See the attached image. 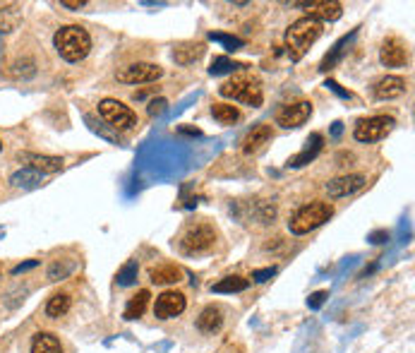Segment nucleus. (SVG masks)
Segmentation results:
<instances>
[{
  "label": "nucleus",
  "mask_w": 415,
  "mask_h": 353,
  "mask_svg": "<svg viewBox=\"0 0 415 353\" xmlns=\"http://www.w3.org/2000/svg\"><path fill=\"white\" fill-rule=\"evenodd\" d=\"M56 51L61 53L63 61L68 63H80L89 56L91 51V36L89 31L80 27V24H68V27H61L53 36Z\"/></svg>",
  "instance_id": "obj_1"
},
{
  "label": "nucleus",
  "mask_w": 415,
  "mask_h": 353,
  "mask_svg": "<svg viewBox=\"0 0 415 353\" xmlns=\"http://www.w3.org/2000/svg\"><path fill=\"white\" fill-rule=\"evenodd\" d=\"M319 36H322V24L317 22V19H312V17L295 19L286 31V48H288L291 61H295V63L302 61V56L307 53L309 46L317 41Z\"/></svg>",
  "instance_id": "obj_2"
},
{
  "label": "nucleus",
  "mask_w": 415,
  "mask_h": 353,
  "mask_svg": "<svg viewBox=\"0 0 415 353\" xmlns=\"http://www.w3.org/2000/svg\"><path fill=\"white\" fill-rule=\"evenodd\" d=\"M332 217H334L332 205H327V202H309V205H302L293 214L291 221H288V228L295 235H305L309 231H314V228L324 226Z\"/></svg>",
  "instance_id": "obj_3"
},
{
  "label": "nucleus",
  "mask_w": 415,
  "mask_h": 353,
  "mask_svg": "<svg viewBox=\"0 0 415 353\" xmlns=\"http://www.w3.org/2000/svg\"><path fill=\"white\" fill-rule=\"evenodd\" d=\"M214 243H216V228L212 224H204V221L188 226L185 233L178 240L183 255H204L212 250Z\"/></svg>",
  "instance_id": "obj_4"
},
{
  "label": "nucleus",
  "mask_w": 415,
  "mask_h": 353,
  "mask_svg": "<svg viewBox=\"0 0 415 353\" xmlns=\"http://www.w3.org/2000/svg\"><path fill=\"white\" fill-rule=\"evenodd\" d=\"M219 94L226 96V99L245 103V106H252V108L262 106V101H265V94H262L260 82L247 80V77H235V80L223 82L219 87Z\"/></svg>",
  "instance_id": "obj_5"
},
{
  "label": "nucleus",
  "mask_w": 415,
  "mask_h": 353,
  "mask_svg": "<svg viewBox=\"0 0 415 353\" xmlns=\"http://www.w3.org/2000/svg\"><path fill=\"white\" fill-rule=\"evenodd\" d=\"M98 116L113 130H133L137 128V113L118 99H103L98 103Z\"/></svg>",
  "instance_id": "obj_6"
},
{
  "label": "nucleus",
  "mask_w": 415,
  "mask_h": 353,
  "mask_svg": "<svg viewBox=\"0 0 415 353\" xmlns=\"http://www.w3.org/2000/svg\"><path fill=\"white\" fill-rule=\"evenodd\" d=\"M391 128H394V118H389V116L360 118L353 128V137L358 142H377L391 133Z\"/></svg>",
  "instance_id": "obj_7"
},
{
  "label": "nucleus",
  "mask_w": 415,
  "mask_h": 353,
  "mask_svg": "<svg viewBox=\"0 0 415 353\" xmlns=\"http://www.w3.org/2000/svg\"><path fill=\"white\" fill-rule=\"evenodd\" d=\"M163 77V68L156 63H133L116 73V80L123 84H151Z\"/></svg>",
  "instance_id": "obj_8"
},
{
  "label": "nucleus",
  "mask_w": 415,
  "mask_h": 353,
  "mask_svg": "<svg viewBox=\"0 0 415 353\" xmlns=\"http://www.w3.org/2000/svg\"><path fill=\"white\" fill-rule=\"evenodd\" d=\"M309 116H312V103L298 101V103H286V106H281L279 111H276L274 121H276V126L291 130V128L305 126V123L309 121Z\"/></svg>",
  "instance_id": "obj_9"
},
{
  "label": "nucleus",
  "mask_w": 415,
  "mask_h": 353,
  "mask_svg": "<svg viewBox=\"0 0 415 353\" xmlns=\"http://www.w3.org/2000/svg\"><path fill=\"white\" fill-rule=\"evenodd\" d=\"M188 308V300L180 291H163L154 303V315L159 319H170L183 315Z\"/></svg>",
  "instance_id": "obj_10"
},
{
  "label": "nucleus",
  "mask_w": 415,
  "mask_h": 353,
  "mask_svg": "<svg viewBox=\"0 0 415 353\" xmlns=\"http://www.w3.org/2000/svg\"><path fill=\"white\" fill-rule=\"evenodd\" d=\"M408 46L404 39L399 36H389L384 44H381L379 48V61L381 65H386V68H404L408 63Z\"/></svg>",
  "instance_id": "obj_11"
},
{
  "label": "nucleus",
  "mask_w": 415,
  "mask_h": 353,
  "mask_svg": "<svg viewBox=\"0 0 415 353\" xmlns=\"http://www.w3.org/2000/svg\"><path fill=\"white\" fill-rule=\"evenodd\" d=\"M295 8H307L305 17H312L317 22H334L344 15V5L336 3V0H317V3H293Z\"/></svg>",
  "instance_id": "obj_12"
},
{
  "label": "nucleus",
  "mask_w": 415,
  "mask_h": 353,
  "mask_svg": "<svg viewBox=\"0 0 415 353\" xmlns=\"http://www.w3.org/2000/svg\"><path fill=\"white\" fill-rule=\"evenodd\" d=\"M362 185H365V175L362 173H348V175H341V178L329 180L327 183V193H329V198L341 200V198H348V195L358 193Z\"/></svg>",
  "instance_id": "obj_13"
},
{
  "label": "nucleus",
  "mask_w": 415,
  "mask_h": 353,
  "mask_svg": "<svg viewBox=\"0 0 415 353\" xmlns=\"http://www.w3.org/2000/svg\"><path fill=\"white\" fill-rule=\"evenodd\" d=\"M404 91H406V82H404V77H399V75L381 77V80L374 82V87H372V94H374V99H377V101L399 99Z\"/></svg>",
  "instance_id": "obj_14"
},
{
  "label": "nucleus",
  "mask_w": 415,
  "mask_h": 353,
  "mask_svg": "<svg viewBox=\"0 0 415 353\" xmlns=\"http://www.w3.org/2000/svg\"><path fill=\"white\" fill-rule=\"evenodd\" d=\"M19 161L27 163V168H31V171L36 173H58L63 171V159L61 156H46V154H17Z\"/></svg>",
  "instance_id": "obj_15"
},
{
  "label": "nucleus",
  "mask_w": 415,
  "mask_h": 353,
  "mask_svg": "<svg viewBox=\"0 0 415 353\" xmlns=\"http://www.w3.org/2000/svg\"><path fill=\"white\" fill-rule=\"evenodd\" d=\"M149 279L154 281L156 286H168V284H178L183 279V270L173 262H163L156 265L149 270Z\"/></svg>",
  "instance_id": "obj_16"
},
{
  "label": "nucleus",
  "mask_w": 415,
  "mask_h": 353,
  "mask_svg": "<svg viewBox=\"0 0 415 353\" xmlns=\"http://www.w3.org/2000/svg\"><path fill=\"white\" fill-rule=\"evenodd\" d=\"M269 140H272V126L252 128V133H247V137L242 140V154H257L262 147L269 145Z\"/></svg>",
  "instance_id": "obj_17"
},
{
  "label": "nucleus",
  "mask_w": 415,
  "mask_h": 353,
  "mask_svg": "<svg viewBox=\"0 0 415 353\" xmlns=\"http://www.w3.org/2000/svg\"><path fill=\"white\" fill-rule=\"evenodd\" d=\"M221 324H223V312H221V308H216V305L204 308L200 312V317H197V327H200V332H204V334H214V332H219Z\"/></svg>",
  "instance_id": "obj_18"
},
{
  "label": "nucleus",
  "mask_w": 415,
  "mask_h": 353,
  "mask_svg": "<svg viewBox=\"0 0 415 353\" xmlns=\"http://www.w3.org/2000/svg\"><path fill=\"white\" fill-rule=\"evenodd\" d=\"M19 22H22V5L19 3L0 5V31H3V34L17 29Z\"/></svg>",
  "instance_id": "obj_19"
},
{
  "label": "nucleus",
  "mask_w": 415,
  "mask_h": 353,
  "mask_svg": "<svg viewBox=\"0 0 415 353\" xmlns=\"http://www.w3.org/2000/svg\"><path fill=\"white\" fill-rule=\"evenodd\" d=\"M31 353H63V344L56 334L48 332H39L31 339Z\"/></svg>",
  "instance_id": "obj_20"
},
{
  "label": "nucleus",
  "mask_w": 415,
  "mask_h": 353,
  "mask_svg": "<svg viewBox=\"0 0 415 353\" xmlns=\"http://www.w3.org/2000/svg\"><path fill=\"white\" fill-rule=\"evenodd\" d=\"M149 298H151V293H149L147 289L137 291L135 296L128 300V305H125L123 317H125V319H137V317H142V315H144V310H147V305H149Z\"/></svg>",
  "instance_id": "obj_21"
},
{
  "label": "nucleus",
  "mask_w": 415,
  "mask_h": 353,
  "mask_svg": "<svg viewBox=\"0 0 415 353\" xmlns=\"http://www.w3.org/2000/svg\"><path fill=\"white\" fill-rule=\"evenodd\" d=\"M319 149H322V135L314 133V135L307 140V147L302 149V154H298V156H295V159L288 161V166H291V168H300V166H305V163H309V161L314 159V156L319 154Z\"/></svg>",
  "instance_id": "obj_22"
},
{
  "label": "nucleus",
  "mask_w": 415,
  "mask_h": 353,
  "mask_svg": "<svg viewBox=\"0 0 415 353\" xmlns=\"http://www.w3.org/2000/svg\"><path fill=\"white\" fill-rule=\"evenodd\" d=\"M202 56H204V44H183L173 51V61L178 65H190L200 61Z\"/></svg>",
  "instance_id": "obj_23"
},
{
  "label": "nucleus",
  "mask_w": 415,
  "mask_h": 353,
  "mask_svg": "<svg viewBox=\"0 0 415 353\" xmlns=\"http://www.w3.org/2000/svg\"><path fill=\"white\" fill-rule=\"evenodd\" d=\"M250 286V281L245 277H238V274H233V277H223L219 279L216 284L212 286L214 293H240L245 291Z\"/></svg>",
  "instance_id": "obj_24"
},
{
  "label": "nucleus",
  "mask_w": 415,
  "mask_h": 353,
  "mask_svg": "<svg viewBox=\"0 0 415 353\" xmlns=\"http://www.w3.org/2000/svg\"><path fill=\"white\" fill-rule=\"evenodd\" d=\"M214 121H219L221 126H233V123L240 121V111L233 106V103H214L212 106Z\"/></svg>",
  "instance_id": "obj_25"
},
{
  "label": "nucleus",
  "mask_w": 415,
  "mask_h": 353,
  "mask_svg": "<svg viewBox=\"0 0 415 353\" xmlns=\"http://www.w3.org/2000/svg\"><path fill=\"white\" fill-rule=\"evenodd\" d=\"M70 305H72V298L68 296V293H56V296H51L48 303H46V315L63 317V315H68Z\"/></svg>",
  "instance_id": "obj_26"
},
{
  "label": "nucleus",
  "mask_w": 415,
  "mask_h": 353,
  "mask_svg": "<svg viewBox=\"0 0 415 353\" xmlns=\"http://www.w3.org/2000/svg\"><path fill=\"white\" fill-rule=\"evenodd\" d=\"M10 183L15 188H24V190H31V188H39L41 185V173L31 171V168H22V171L12 173Z\"/></svg>",
  "instance_id": "obj_27"
},
{
  "label": "nucleus",
  "mask_w": 415,
  "mask_h": 353,
  "mask_svg": "<svg viewBox=\"0 0 415 353\" xmlns=\"http://www.w3.org/2000/svg\"><path fill=\"white\" fill-rule=\"evenodd\" d=\"M351 36H353V34H351ZM351 36L341 39V41L336 44L334 48H332V53H327V56H324V61H322V65H319V70H322V73H327V70H332L334 65L341 61V56H344V51H346L344 46H346L348 41H351Z\"/></svg>",
  "instance_id": "obj_28"
},
{
  "label": "nucleus",
  "mask_w": 415,
  "mask_h": 353,
  "mask_svg": "<svg viewBox=\"0 0 415 353\" xmlns=\"http://www.w3.org/2000/svg\"><path fill=\"white\" fill-rule=\"evenodd\" d=\"M137 272H140V267H137L135 260H130V262H125L121 267V272H118V286H133L135 279H137Z\"/></svg>",
  "instance_id": "obj_29"
},
{
  "label": "nucleus",
  "mask_w": 415,
  "mask_h": 353,
  "mask_svg": "<svg viewBox=\"0 0 415 353\" xmlns=\"http://www.w3.org/2000/svg\"><path fill=\"white\" fill-rule=\"evenodd\" d=\"M238 68H245V65H240V63H233V61H230V58H226V56H219V58H214L212 68H209V75H223V73H233V70H238Z\"/></svg>",
  "instance_id": "obj_30"
},
{
  "label": "nucleus",
  "mask_w": 415,
  "mask_h": 353,
  "mask_svg": "<svg viewBox=\"0 0 415 353\" xmlns=\"http://www.w3.org/2000/svg\"><path fill=\"white\" fill-rule=\"evenodd\" d=\"M72 270H75V265L72 262H53L51 265V270H48V279H53V281L65 279Z\"/></svg>",
  "instance_id": "obj_31"
},
{
  "label": "nucleus",
  "mask_w": 415,
  "mask_h": 353,
  "mask_svg": "<svg viewBox=\"0 0 415 353\" xmlns=\"http://www.w3.org/2000/svg\"><path fill=\"white\" fill-rule=\"evenodd\" d=\"M209 39H212V41H219V44H223V46H226L228 51H238L240 46H242V41H240V39H235V36H228V34H209Z\"/></svg>",
  "instance_id": "obj_32"
},
{
  "label": "nucleus",
  "mask_w": 415,
  "mask_h": 353,
  "mask_svg": "<svg viewBox=\"0 0 415 353\" xmlns=\"http://www.w3.org/2000/svg\"><path fill=\"white\" fill-rule=\"evenodd\" d=\"M166 106H168V101L163 99V96H159V99H154V101H149V116L151 118H159L163 111H166Z\"/></svg>",
  "instance_id": "obj_33"
},
{
  "label": "nucleus",
  "mask_w": 415,
  "mask_h": 353,
  "mask_svg": "<svg viewBox=\"0 0 415 353\" xmlns=\"http://www.w3.org/2000/svg\"><path fill=\"white\" fill-rule=\"evenodd\" d=\"M276 272H279L276 267H267V270H255V272H252V279L257 281V284H265V281L272 279Z\"/></svg>",
  "instance_id": "obj_34"
},
{
  "label": "nucleus",
  "mask_w": 415,
  "mask_h": 353,
  "mask_svg": "<svg viewBox=\"0 0 415 353\" xmlns=\"http://www.w3.org/2000/svg\"><path fill=\"white\" fill-rule=\"evenodd\" d=\"M327 296H329L327 291H317V293H312V296H309V300H307L309 310H317V308H322V305H324V300H327Z\"/></svg>",
  "instance_id": "obj_35"
},
{
  "label": "nucleus",
  "mask_w": 415,
  "mask_h": 353,
  "mask_svg": "<svg viewBox=\"0 0 415 353\" xmlns=\"http://www.w3.org/2000/svg\"><path fill=\"white\" fill-rule=\"evenodd\" d=\"M63 8H68V10H80V8H84V5H87V3H84V0H63Z\"/></svg>",
  "instance_id": "obj_36"
},
{
  "label": "nucleus",
  "mask_w": 415,
  "mask_h": 353,
  "mask_svg": "<svg viewBox=\"0 0 415 353\" xmlns=\"http://www.w3.org/2000/svg\"><path fill=\"white\" fill-rule=\"evenodd\" d=\"M324 87H329L332 91H336V94H339V96H344V99H351V94H348V91H344V89H341L339 84H336L334 80H329V82L324 84Z\"/></svg>",
  "instance_id": "obj_37"
},
{
  "label": "nucleus",
  "mask_w": 415,
  "mask_h": 353,
  "mask_svg": "<svg viewBox=\"0 0 415 353\" xmlns=\"http://www.w3.org/2000/svg\"><path fill=\"white\" fill-rule=\"evenodd\" d=\"M29 267H36V262H34V260H31V262H27V265H19V267H15V270H12V272H15V274H19V272L29 270Z\"/></svg>",
  "instance_id": "obj_38"
},
{
  "label": "nucleus",
  "mask_w": 415,
  "mask_h": 353,
  "mask_svg": "<svg viewBox=\"0 0 415 353\" xmlns=\"http://www.w3.org/2000/svg\"><path fill=\"white\" fill-rule=\"evenodd\" d=\"M180 133H185V135H202L197 128H195V130H193V128H180Z\"/></svg>",
  "instance_id": "obj_39"
},
{
  "label": "nucleus",
  "mask_w": 415,
  "mask_h": 353,
  "mask_svg": "<svg viewBox=\"0 0 415 353\" xmlns=\"http://www.w3.org/2000/svg\"><path fill=\"white\" fill-rule=\"evenodd\" d=\"M334 135H341V123H334Z\"/></svg>",
  "instance_id": "obj_40"
},
{
  "label": "nucleus",
  "mask_w": 415,
  "mask_h": 353,
  "mask_svg": "<svg viewBox=\"0 0 415 353\" xmlns=\"http://www.w3.org/2000/svg\"><path fill=\"white\" fill-rule=\"evenodd\" d=\"M0 149H3V142H0Z\"/></svg>",
  "instance_id": "obj_41"
}]
</instances>
